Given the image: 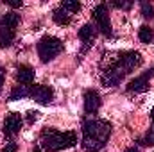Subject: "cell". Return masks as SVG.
Segmentation results:
<instances>
[{"label": "cell", "instance_id": "obj_17", "mask_svg": "<svg viewBox=\"0 0 154 152\" xmlns=\"http://www.w3.org/2000/svg\"><path fill=\"white\" fill-rule=\"evenodd\" d=\"M59 7H63V9H65V11H68L70 14H75V13L81 11V4L75 2V0H66V2H63Z\"/></svg>", "mask_w": 154, "mask_h": 152}, {"label": "cell", "instance_id": "obj_21", "mask_svg": "<svg viewBox=\"0 0 154 152\" xmlns=\"http://www.w3.org/2000/svg\"><path fill=\"white\" fill-rule=\"evenodd\" d=\"M38 111H29V113H27V122H29V123H34V122H36V120H38Z\"/></svg>", "mask_w": 154, "mask_h": 152}, {"label": "cell", "instance_id": "obj_2", "mask_svg": "<svg viewBox=\"0 0 154 152\" xmlns=\"http://www.w3.org/2000/svg\"><path fill=\"white\" fill-rule=\"evenodd\" d=\"M111 123L102 118H84L82 120V140L81 145L86 152H99L104 149L111 136Z\"/></svg>", "mask_w": 154, "mask_h": 152}, {"label": "cell", "instance_id": "obj_23", "mask_svg": "<svg viewBox=\"0 0 154 152\" xmlns=\"http://www.w3.org/2000/svg\"><path fill=\"white\" fill-rule=\"evenodd\" d=\"M4 79H5V70L0 66V88H2V84H4Z\"/></svg>", "mask_w": 154, "mask_h": 152}, {"label": "cell", "instance_id": "obj_25", "mask_svg": "<svg viewBox=\"0 0 154 152\" xmlns=\"http://www.w3.org/2000/svg\"><path fill=\"white\" fill-rule=\"evenodd\" d=\"M149 72H151V75H154V66L151 68V70H149Z\"/></svg>", "mask_w": 154, "mask_h": 152}, {"label": "cell", "instance_id": "obj_12", "mask_svg": "<svg viewBox=\"0 0 154 152\" xmlns=\"http://www.w3.org/2000/svg\"><path fill=\"white\" fill-rule=\"evenodd\" d=\"M52 20H54L56 25L65 27V25H70V22H72V14H70L68 11H65L63 7H56V9L52 11Z\"/></svg>", "mask_w": 154, "mask_h": 152}, {"label": "cell", "instance_id": "obj_13", "mask_svg": "<svg viewBox=\"0 0 154 152\" xmlns=\"http://www.w3.org/2000/svg\"><path fill=\"white\" fill-rule=\"evenodd\" d=\"M13 41H14V31L9 29L7 25H4V23L0 22V48L11 47Z\"/></svg>", "mask_w": 154, "mask_h": 152}, {"label": "cell", "instance_id": "obj_10", "mask_svg": "<svg viewBox=\"0 0 154 152\" xmlns=\"http://www.w3.org/2000/svg\"><path fill=\"white\" fill-rule=\"evenodd\" d=\"M151 72H145L143 75H138L134 77L129 84H127V93H143L149 90V81H151Z\"/></svg>", "mask_w": 154, "mask_h": 152}, {"label": "cell", "instance_id": "obj_16", "mask_svg": "<svg viewBox=\"0 0 154 152\" xmlns=\"http://www.w3.org/2000/svg\"><path fill=\"white\" fill-rule=\"evenodd\" d=\"M138 39H140L142 43H145V45L152 43V39H154V31L149 27V25H142V27H140V31H138Z\"/></svg>", "mask_w": 154, "mask_h": 152}, {"label": "cell", "instance_id": "obj_22", "mask_svg": "<svg viewBox=\"0 0 154 152\" xmlns=\"http://www.w3.org/2000/svg\"><path fill=\"white\" fill-rule=\"evenodd\" d=\"M16 150H18V147H16V143H13V141H11L9 145H5V149H4L2 152H16Z\"/></svg>", "mask_w": 154, "mask_h": 152}, {"label": "cell", "instance_id": "obj_8", "mask_svg": "<svg viewBox=\"0 0 154 152\" xmlns=\"http://www.w3.org/2000/svg\"><path fill=\"white\" fill-rule=\"evenodd\" d=\"M22 125H23V120H22V116H20L18 113L7 114V116H5V120H4V134L13 138L14 134H18V132H20Z\"/></svg>", "mask_w": 154, "mask_h": 152}, {"label": "cell", "instance_id": "obj_4", "mask_svg": "<svg viewBox=\"0 0 154 152\" xmlns=\"http://www.w3.org/2000/svg\"><path fill=\"white\" fill-rule=\"evenodd\" d=\"M36 48H38V56L41 59V63H48L63 52V41L59 38H56V36L47 34L38 41Z\"/></svg>", "mask_w": 154, "mask_h": 152}, {"label": "cell", "instance_id": "obj_11", "mask_svg": "<svg viewBox=\"0 0 154 152\" xmlns=\"http://www.w3.org/2000/svg\"><path fill=\"white\" fill-rule=\"evenodd\" d=\"M16 81L22 86H32L34 82V68L29 65H18L16 66Z\"/></svg>", "mask_w": 154, "mask_h": 152}, {"label": "cell", "instance_id": "obj_9", "mask_svg": "<svg viewBox=\"0 0 154 152\" xmlns=\"http://www.w3.org/2000/svg\"><path fill=\"white\" fill-rule=\"evenodd\" d=\"M95 38H97V27H95L93 23H86V25H82V27L79 29V39L84 43V47H82L81 54H84V52L93 45Z\"/></svg>", "mask_w": 154, "mask_h": 152}, {"label": "cell", "instance_id": "obj_15", "mask_svg": "<svg viewBox=\"0 0 154 152\" xmlns=\"http://www.w3.org/2000/svg\"><path fill=\"white\" fill-rule=\"evenodd\" d=\"M0 22L4 23V25H7L9 29H16L18 27V23H20V14H16L14 11H9V13H5L2 18H0Z\"/></svg>", "mask_w": 154, "mask_h": 152}, {"label": "cell", "instance_id": "obj_1", "mask_svg": "<svg viewBox=\"0 0 154 152\" xmlns=\"http://www.w3.org/2000/svg\"><path fill=\"white\" fill-rule=\"evenodd\" d=\"M143 63V57L136 50H125V52H116L115 59L106 66L104 74L100 77V82L108 88L118 86L124 77L131 72H134L140 65Z\"/></svg>", "mask_w": 154, "mask_h": 152}, {"label": "cell", "instance_id": "obj_24", "mask_svg": "<svg viewBox=\"0 0 154 152\" xmlns=\"http://www.w3.org/2000/svg\"><path fill=\"white\" fill-rule=\"evenodd\" d=\"M124 152H140L138 149H134V147H129V149H125Z\"/></svg>", "mask_w": 154, "mask_h": 152}, {"label": "cell", "instance_id": "obj_20", "mask_svg": "<svg viewBox=\"0 0 154 152\" xmlns=\"http://www.w3.org/2000/svg\"><path fill=\"white\" fill-rule=\"evenodd\" d=\"M9 7H13V9H16V7H22L23 5V2L22 0H4Z\"/></svg>", "mask_w": 154, "mask_h": 152}, {"label": "cell", "instance_id": "obj_5", "mask_svg": "<svg viewBox=\"0 0 154 152\" xmlns=\"http://www.w3.org/2000/svg\"><path fill=\"white\" fill-rule=\"evenodd\" d=\"M91 16H93L97 31H100L104 36L111 38L113 36V27H111V20H109V13H108L106 4H97L91 11Z\"/></svg>", "mask_w": 154, "mask_h": 152}, {"label": "cell", "instance_id": "obj_18", "mask_svg": "<svg viewBox=\"0 0 154 152\" xmlns=\"http://www.w3.org/2000/svg\"><path fill=\"white\" fill-rule=\"evenodd\" d=\"M140 7H142V16H143V18H154L152 4H149V2H140Z\"/></svg>", "mask_w": 154, "mask_h": 152}, {"label": "cell", "instance_id": "obj_6", "mask_svg": "<svg viewBox=\"0 0 154 152\" xmlns=\"http://www.w3.org/2000/svg\"><path fill=\"white\" fill-rule=\"evenodd\" d=\"M29 99H32L34 102H38L41 106H48L54 100V90L45 84H34V86H31Z\"/></svg>", "mask_w": 154, "mask_h": 152}, {"label": "cell", "instance_id": "obj_14", "mask_svg": "<svg viewBox=\"0 0 154 152\" xmlns=\"http://www.w3.org/2000/svg\"><path fill=\"white\" fill-rule=\"evenodd\" d=\"M29 93H31V86H14L13 90H11V93H9V102H13V100H20V99H27L29 97Z\"/></svg>", "mask_w": 154, "mask_h": 152}, {"label": "cell", "instance_id": "obj_7", "mask_svg": "<svg viewBox=\"0 0 154 152\" xmlns=\"http://www.w3.org/2000/svg\"><path fill=\"white\" fill-rule=\"evenodd\" d=\"M82 100H84V111L90 116L97 114V111L102 106V99H100V95H99L97 90H86L84 95H82Z\"/></svg>", "mask_w": 154, "mask_h": 152}, {"label": "cell", "instance_id": "obj_3", "mask_svg": "<svg viewBox=\"0 0 154 152\" xmlns=\"http://www.w3.org/2000/svg\"><path fill=\"white\" fill-rule=\"evenodd\" d=\"M77 143L75 131H57L54 127H45L39 134V149L43 152H59L70 149Z\"/></svg>", "mask_w": 154, "mask_h": 152}, {"label": "cell", "instance_id": "obj_19", "mask_svg": "<svg viewBox=\"0 0 154 152\" xmlns=\"http://www.w3.org/2000/svg\"><path fill=\"white\" fill-rule=\"evenodd\" d=\"M113 7H118V9H131V7H133V2H113Z\"/></svg>", "mask_w": 154, "mask_h": 152}]
</instances>
